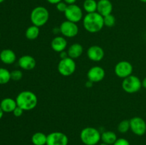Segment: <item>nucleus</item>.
Returning a JSON list of instances; mask_svg holds the SVG:
<instances>
[{"mask_svg": "<svg viewBox=\"0 0 146 145\" xmlns=\"http://www.w3.org/2000/svg\"><path fill=\"white\" fill-rule=\"evenodd\" d=\"M56 9L59 12L64 13L66 10L67 7H68V4L66 2H64V1H61L60 2H58V4H56Z\"/></svg>", "mask_w": 146, "mask_h": 145, "instance_id": "cd10ccee", "label": "nucleus"}, {"mask_svg": "<svg viewBox=\"0 0 146 145\" xmlns=\"http://www.w3.org/2000/svg\"><path fill=\"white\" fill-rule=\"evenodd\" d=\"M113 8V4L110 0H99L97 2V12L103 16L111 14Z\"/></svg>", "mask_w": 146, "mask_h": 145, "instance_id": "dca6fc26", "label": "nucleus"}, {"mask_svg": "<svg viewBox=\"0 0 146 145\" xmlns=\"http://www.w3.org/2000/svg\"><path fill=\"white\" fill-rule=\"evenodd\" d=\"M60 33L65 38H74L79 32L77 24L66 20L61 24L59 26Z\"/></svg>", "mask_w": 146, "mask_h": 145, "instance_id": "6e6552de", "label": "nucleus"}, {"mask_svg": "<svg viewBox=\"0 0 146 145\" xmlns=\"http://www.w3.org/2000/svg\"><path fill=\"white\" fill-rule=\"evenodd\" d=\"M76 64L74 59L68 58L61 59L58 64V71L63 76H70L75 72Z\"/></svg>", "mask_w": 146, "mask_h": 145, "instance_id": "423d86ee", "label": "nucleus"}, {"mask_svg": "<svg viewBox=\"0 0 146 145\" xmlns=\"http://www.w3.org/2000/svg\"><path fill=\"white\" fill-rule=\"evenodd\" d=\"M0 107H1L3 112H5V113H9V112H13L14 109L17 107V104L16 102V100L10 98H7L1 101Z\"/></svg>", "mask_w": 146, "mask_h": 145, "instance_id": "a211bd4d", "label": "nucleus"}, {"mask_svg": "<svg viewBox=\"0 0 146 145\" xmlns=\"http://www.w3.org/2000/svg\"><path fill=\"white\" fill-rule=\"evenodd\" d=\"M131 130L137 136H143L146 132V122L141 117H133L130 119Z\"/></svg>", "mask_w": 146, "mask_h": 145, "instance_id": "9d476101", "label": "nucleus"}, {"mask_svg": "<svg viewBox=\"0 0 146 145\" xmlns=\"http://www.w3.org/2000/svg\"><path fill=\"white\" fill-rule=\"evenodd\" d=\"M104 26L107 27H113L115 24V18L112 14L104 16Z\"/></svg>", "mask_w": 146, "mask_h": 145, "instance_id": "a878e982", "label": "nucleus"}, {"mask_svg": "<svg viewBox=\"0 0 146 145\" xmlns=\"http://www.w3.org/2000/svg\"><path fill=\"white\" fill-rule=\"evenodd\" d=\"M114 71H115V75L118 78L124 79V78L132 75L133 71V67L132 64L128 61H121L115 65Z\"/></svg>", "mask_w": 146, "mask_h": 145, "instance_id": "1a4fd4ad", "label": "nucleus"}, {"mask_svg": "<svg viewBox=\"0 0 146 145\" xmlns=\"http://www.w3.org/2000/svg\"><path fill=\"white\" fill-rule=\"evenodd\" d=\"M99 145H109V144H105V143H104V142H102V143L100 144Z\"/></svg>", "mask_w": 146, "mask_h": 145, "instance_id": "e433bc0d", "label": "nucleus"}, {"mask_svg": "<svg viewBox=\"0 0 146 145\" xmlns=\"http://www.w3.org/2000/svg\"><path fill=\"white\" fill-rule=\"evenodd\" d=\"M64 16L68 21L77 24L84 18L83 10L77 4L68 5L66 10L64 12Z\"/></svg>", "mask_w": 146, "mask_h": 145, "instance_id": "0eeeda50", "label": "nucleus"}, {"mask_svg": "<svg viewBox=\"0 0 146 145\" xmlns=\"http://www.w3.org/2000/svg\"><path fill=\"white\" fill-rule=\"evenodd\" d=\"M97 2L96 0H85L83 4L84 10L87 13H94L97 11Z\"/></svg>", "mask_w": 146, "mask_h": 145, "instance_id": "5701e85b", "label": "nucleus"}, {"mask_svg": "<svg viewBox=\"0 0 146 145\" xmlns=\"http://www.w3.org/2000/svg\"><path fill=\"white\" fill-rule=\"evenodd\" d=\"M68 138L61 132H53L47 135L46 145H68Z\"/></svg>", "mask_w": 146, "mask_h": 145, "instance_id": "9b49d317", "label": "nucleus"}, {"mask_svg": "<svg viewBox=\"0 0 146 145\" xmlns=\"http://www.w3.org/2000/svg\"><path fill=\"white\" fill-rule=\"evenodd\" d=\"M0 60L3 63L10 65L15 62L17 60V55L12 50L7 48L0 52Z\"/></svg>", "mask_w": 146, "mask_h": 145, "instance_id": "f3484780", "label": "nucleus"}, {"mask_svg": "<svg viewBox=\"0 0 146 145\" xmlns=\"http://www.w3.org/2000/svg\"><path fill=\"white\" fill-rule=\"evenodd\" d=\"M83 52H84V48H83L82 45L78 43L73 44L72 45L68 47V50H67L68 57L72 59L79 58L83 54Z\"/></svg>", "mask_w": 146, "mask_h": 145, "instance_id": "6ab92c4d", "label": "nucleus"}, {"mask_svg": "<svg viewBox=\"0 0 146 145\" xmlns=\"http://www.w3.org/2000/svg\"><path fill=\"white\" fill-rule=\"evenodd\" d=\"M40 34V28L39 27L36 26L31 25L27 28L25 31L26 38L30 41L36 39Z\"/></svg>", "mask_w": 146, "mask_h": 145, "instance_id": "4be33fe9", "label": "nucleus"}, {"mask_svg": "<svg viewBox=\"0 0 146 145\" xmlns=\"http://www.w3.org/2000/svg\"><path fill=\"white\" fill-rule=\"evenodd\" d=\"M18 64L21 69L25 71H31L35 68L36 62L35 58L31 55H24L19 58Z\"/></svg>", "mask_w": 146, "mask_h": 145, "instance_id": "4468645a", "label": "nucleus"}, {"mask_svg": "<svg viewBox=\"0 0 146 145\" xmlns=\"http://www.w3.org/2000/svg\"><path fill=\"white\" fill-rule=\"evenodd\" d=\"M142 86L143 88H144L145 89H146V77L142 81Z\"/></svg>", "mask_w": 146, "mask_h": 145, "instance_id": "f704fd0d", "label": "nucleus"}, {"mask_svg": "<svg viewBox=\"0 0 146 145\" xmlns=\"http://www.w3.org/2000/svg\"><path fill=\"white\" fill-rule=\"evenodd\" d=\"M67 45H68L67 40L63 36L54 37L51 42V48L53 51L56 53H61L65 51L66 48H67Z\"/></svg>", "mask_w": 146, "mask_h": 145, "instance_id": "2eb2a0df", "label": "nucleus"}, {"mask_svg": "<svg viewBox=\"0 0 146 145\" xmlns=\"http://www.w3.org/2000/svg\"><path fill=\"white\" fill-rule=\"evenodd\" d=\"M17 106L24 111H29L34 109L38 104L36 95L32 91L24 90L17 95L16 98Z\"/></svg>", "mask_w": 146, "mask_h": 145, "instance_id": "f03ea898", "label": "nucleus"}, {"mask_svg": "<svg viewBox=\"0 0 146 145\" xmlns=\"http://www.w3.org/2000/svg\"><path fill=\"white\" fill-rule=\"evenodd\" d=\"M101 134L95 127H87L80 133V139L85 145H96L101 141Z\"/></svg>", "mask_w": 146, "mask_h": 145, "instance_id": "20e7f679", "label": "nucleus"}, {"mask_svg": "<svg viewBox=\"0 0 146 145\" xmlns=\"http://www.w3.org/2000/svg\"><path fill=\"white\" fill-rule=\"evenodd\" d=\"M141 1H142V2L143 3H146V0H140Z\"/></svg>", "mask_w": 146, "mask_h": 145, "instance_id": "4c0bfd02", "label": "nucleus"}, {"mask_svg": "<svg viewBox=\"0 0 146 145\" xmlns=\"http://www.w3.org/2000/svg\"><path fill=\"white\" fill-rule=\"evenodd\" d=\"M83 26L86 31L91 34L98 33L104 28V16L98 12L86 14L83 18Z\"/></svg>", "mask_w": 146, "mask_h": 145, "instance_id": "f257e3e1", "label": "nucleus"}, {"mask_svg": "<svg viewBox=\"0 0 146 145\" xmlns=\"http://www.w3.org/2000/svg\"><path fill=\"white\" fill-rule=\"evenodd\" d=\"M131 129L130 126V120L128 119H124L122 120L118 125V131L121 133L124 134L128 132Z\"/></svg>", "mask_w": 146, "mask_h": 145, "instance_id": "393cba45", "label": "nucleus"}, {"mask_svg": "<svg viewBox=\"0 0 146 145\" xmlns=\"http://www.w3.org/2000/svg\"><path fill=\"white\" fill-rule=\"evenodd\" d=\"M23 113H24V110H23L21 107H19L18 106H17V107L14 109V110L13 111V114H14V116L17 117H21V115H23Z\"/></svg>", "mask_w": 146, "mask_h": 145, "instance_id": "c756f323", "label": "nucleus"}, {"mask_svg": "<svg viewBox=\"0 0 146 145\" xmlns=\"http://www.w3.org/2000/svg\"><path fill=\"white\" fill-rule=\"evenodd\" d=\"M105 75V70L102 67L98 66V65L91 67L87 72L88 80L92 82H101L104 79Z\"/></svg>", "mask_w": 146, "mask_h": 145, "instance_id": "f8f14e48", "label": "nucleus"}, {"mask_svg": "<svg viewBox=\"0 0 146 145\" xmlns=\"http://www.w3.org/2000/svg\"><path fill=\"white\" fill-rule=\"evenodd\" d=\"M0 38H1V34H0Z\"/></svg>", "mask_w": 146, "mask_h": 145, "instance_id": "ea45409f", "label": "nucleus"}, {"mask_svg": "<svg viewBox=\"0 0 146 145\" xmlns=\"http://www.w3.org/2000/svg\"><path fill=\"white\" fill-rule=\"evenodd\" d=\"M23 72L20 70H14L11 72V80L18 81L22 78Z\"/></svg>", "mask_w": 146, "mask_h": 145, "instance_id": "bb28decb", "label": "nucleus"}, {"mask_svg": "<svg viewBox=\"0 0 146 145\" xmlns=\"http://www.w3.org/2000/svg\"><path fill=\"white\" fill-rule=\"evenodd\" d=\"M93 83H94V82H92L91 81L88 80L86 82L85 85L86 88H91V87L93 86Z\"/></svg>", "mask_w": 146, "mask_h": 145, "instance_id": "72a5a7b5", "label": "nucleus"}, {"mask_svg": "<svg viewBox=\"0 0 146 145\" xmlns=\"http://www.w3.org/2000/svg\"><path fill=\"white\" fill-rule=\"evenodd\" d=\"M113 145H131L130 144V142L127 140L125 138H119V139H117V140L115 141V143Z\"/></svg>", "mask_w": 146, "mask_h": 145, "instance_id": "c85d7f7f", "label": "nucleus"}, {"mask_svg": "<svg viewBox=\"0 0 146 145\" xmlns=\"http://www.w3.org/2000/svg\"><path fill=\"white\" fill-rule=\"evenodd\" d=\"M4 112H3V110H2V109H1V107H0V119H1V118H2L3 115H4Z\"/></svg>", "mask_w": 146, "mask_h": 145, "instance_id": "c9c22d12", "label": "nucleus"}, {"mask_svg": "<svg viewBox=\"0 0 146 145\" xmlns=\"http://www.w3.org/2000/svg\"><path fill=\"white\" fill-rule=\"evenodd\" d=\"M47 1H48L49 4H58V2H60V1H63V0H46Z\"/></svg>", "mask_w": 146, "mask_h": 145, "instance_id": "473e14b6", "label": "nucleus"}, {"mask_svg": "<svg viewBox=\"0 0 146 145\" xmlns=\"http://www.w3.org/2000/svg\"><path fill=\"white\" fill-rule=\"evenodd\" d=\"M49 19V12L46 7L38 6L31 11L30 14V20L32 25L38 27L43 26L48 22Z\"/></svg>", "mask_w": 146, "mask_h": 145, "instance_id": "7ed1b4c3", "label": "nucleus"}, {"mask_svg": "<svg viewBox=\"0 0 146 145\" xmlns=\"http://www.w3.org/2000/svg\"><path fill=\"white\" fill-rule=\"evenodd\" d=\"M59 53H60V58H61V59H64V58H66L68 57V53H67V51H62V52Z\"/></svg>", "mask_w": 146, "mask_h": 145, "instance_id": "7c9ffc66", "label": "nucleus"}, {"mask_svg": "<svg viewBox=\"0 0 146 145\" xmlns=\"http://www.w3.org/2000/svg\"><path fill=\"white\" fill-rule=\"evenodd\" d=\"M31 142L34 145H46L47 135L41 132H37L31 136Z\"/></svg>", "mask_w": 146, "mask_h": 145, "instance_id": "412c9836", "label": "nucleus"}, {"mask_svg": "<svg viewBox=\"0 0 146 145\" xmlns=\"http://www.w3.org/2000/svg\"><path fill=\"white\" fill-rule=\"evenodd\" d=\"M4 1H5V0H0V4H1V3H2V2H4Z\"/></svg>", "mask_w": 146, "mask_h": 145, "instance_id": "58836bf2", "label": "nucleus"}, {"mask_svg": "<svg viewBox=\"0 0 146 145\" xmlns=\"http://www.w3.org/2000/svg\"><path fill=\"white\" fill-rule=\"evenodd\" d=\"M63 1H64V2L66 3L68 5H71V4H76V2L77 0H63Z\"/></svg>", "mask_w": 146, "mask_h": 145, "instance_id": "2f4dec72", "label": "nucleus"}, {"mask_svg": "<svg viewBox=\"0 0 146 145\" xmlns=\"http://www.w3.org/2000/svg\"><path fill=\"white\" fill-rule=\"evenodd\" d=\"M142 87V81L134 75H131L123 80L122 88L127 93H135L140 91Z\"/></svg>", "mask_w": 146, "mask_h": 145, "instance_id": "39448f33", "label": "nucleus"}, {"mask_svg": "<svg viewBox=\"0 0 146 145\" xmlns=\"http://www.w3.org/2000/svg\"><path fill=\"white\" fill-rule=\"evenodd\" d=\"M11 80V72L4 68H0V85H5Z\"/></svg>", "mask_w": 146, "mask_h": 145, "instance_id": "b1692460", "label": "nucleus"}, {"mask_svg": "<svg viewBox=\"0 0 146 145\" xmlns=\"http://www.w3.org/2000/svg\"><path fill=\"white\" fill-rule=\"evenodd\" d=\"M117 135L112 131H106L101 134V140L104 143L109 145H113L117 140Z\"/></svg>", "mask_w": 146, "mask_h": 145, "instance_id": "aec40b11", "label": "nucleus"}, {"mask_svg": "<svg viewBox=\"0 0 146 145\" xmlns=\"http://www.w3.org/2000/svg\"><path fill=\"white\" fill-rule=\"evenodd\" d=\"M86 53L88 59L94 62H99L102 61L105 55L104 49L101 46L96 45L90 46L87 50Z\"/></svg>", "mask_w": 146, "mask_h": 145, "instance_id": "ddd939ff", "label": "nucleus"}]
</instances>
